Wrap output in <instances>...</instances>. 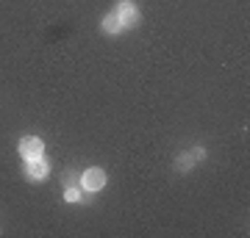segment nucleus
Instances as JSON below:
<instances>
[{
	"mask_svg": "<svg viewBox=\"0 0 250 238\" xmlns=\"http://www.w3.org/2000/svg\"><path fill=\"white\" fill-rule=\"evenodd\" d=\"M192 166H195V155L192 152H181L178 158H175V169L178 172H189Z\"/></svg>",
	"mask_w": 250,
	"mask_h": 238,
	"instance_id": "423d86ee",
	"label": "nucleus"
},
{
	"mask_svg": "<svg viewBox=\"0 0 250 238\" xmlns=\"http://www.w3.org/2000/svg\"><path fill=\"white\" fill-rule=\"evenodd\" d=\"M17 150H20V155H25V158H42V152H45V141L36 139V136H25V139H20Z\"/></svg>",
	"mask_w": 250,
	"mask_h": 238,
	"instance_id": "f257e3e1",
	"label": "nucleus"
},
{
	"mask_svg": "<svg viewBox=\"0 0 250 238\" xmlns=\"http://www.w3.org/2000/svg\"><path fill=\"white\" fill-rule=\"evenodd\" d=\"M47 175H50V166H47L45 158H28V164H25V177L31 180V183H39V180H45Z\"/></svg>",
	"mask_w": 250,
	"mask_h": 238,
	"instance_id": "f03ea898",
	"label": "nucleus"
},
{
	"mask_svg": "<svg viewBox=\"0 0 250 238\" xmlns=\"http://www.w3.org/2000/svg\"><path fill=\"white\" fill-rule=\"evenodd\" d=\"M114 14L120 17L123 28H125V25H136V22H139V9H136L131 0H120V6H117Z\"/></svg>",
	"mask_w": 250,
	"mask_h": 238,
	"instance_id": "20e7f679",
	"label": "nucleus"
},
{
	"mask_svg": "<svg viewBox=\"0 0 250 238\" xmlns=\"http://www.w3.org/2000/svg\"><path fill=\"white\" fill-rule=\"evenodd\" d=\"M62 183H64V188H70V185H78V183H81V175H78V172H72V169H70V172H64Z\"/></svg>",
	"mask_w": 250,
	"mask_h": 238,
	"instance_id": "0eeeda50",
	"label": "nucleus"
},
{
	"mask_svg": "<svg viewBox=\"0 0 250 238\" xmlns=\"http://www.w3.org/2000/svg\"><path fill=\"white\" fill-rule=\"evenodd\" d=\"M103 31H106V34H120V31H123L120 17H117V14H106V17H103Z\"/></svg>",
	"mask_w": 250,
	"mask_h": 238,
	"instance_id": "39448f33",
	"label": "nucleus"
},
{
	"mask_svg": "<svg viewBox=\"0 0 250 238\" xmlns=\"http://www.w3.org/2000/svg\"><path fill=\"white\" fill-rule=\"evenodd\" d=\"M64 200H67V202H81V188H78V185L64 188Z\"/></svg>",
	"mask_w": 250,
	"mask_h": 238,
	"instance_id": "6e6552de",
	"label": "nucleus"
},
{
	"mask_svg": "<svg viewBox=\"0 0 250 238\" xmlns=\"http://www.w3.org/2000/svg\"><path fill=\"white\" fill-rule=\"evenodd\" d=\"M81 185L86 188V191H100L103 185H106V172L103 169H86L83 175H81Z\"/></svg>",
	"mask_w": 250,
	"mask_h": 238,
	"instance_id": "7ed1b4c3",
	"label": "nucleus"
},
{
	"mask_svg": "<svg viewBox=\"0 0 250 238\" xmlns=\"http://www.w3.org/2000/svg\"><path fill=\"white\" fill-rule=\"evenodd\" d=\"M192 155H195V161H203L206 158V150H203V147H195V150H192Z\"/></svg>",
	"mask_w": 250,
	"mask_h": 238,
	"instance_id": "1a4fd4ad",
	"label": "nucleus"
}]
</instances>
